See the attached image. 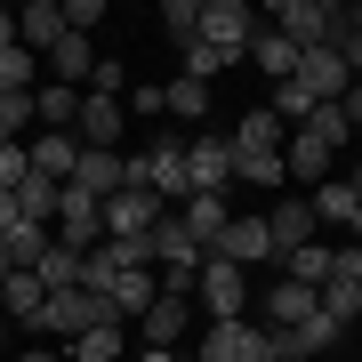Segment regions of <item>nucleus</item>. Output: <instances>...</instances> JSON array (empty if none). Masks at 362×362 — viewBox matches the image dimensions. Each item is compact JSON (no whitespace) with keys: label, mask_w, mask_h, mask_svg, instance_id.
<instances>
[{"label":"nucleus","mask_w":362,"mask_h":362,"mask_svg":"<svg viewBox=\"0 0 362 362\" xmlns=\"http://www.w3.org/2000/svg\"><path fill=\"white\" fill-rule=\"evenodd\" d=\"M194 362H282V330H266L258 314H242V322H202Z\"/></svg>","instance_id":"f257e3e1"},{"label":"nucleus","mask_w":362,"mask_h":362,"mask_svg":"<svg viewBox=\"0 0 362 362\" xmlns=\"http://www.w3.org/2000/svg\"><path fill=\"white\" fill-rule=\"evenodd\" d=\"M250 298H258V274H242V266H226V258H202V274H194L202 322H242Z\"/></svg>","instance_id":"f03ea898"},{"label":"nucleus","mask_w":362,"mask_h":362,"mask_svg":"<svg viewBox=\"0 0 362 362\" xmlns=\"http://www.w3.org/2000/svg\"><path fill=\"white\" fill-rule=\"evenodd\" d=\"M97 322H121V306H113V298H105V290H89V282H81V290H57L49 298V306H40V338H81V330H97Z\"/></svg>","instance_id":"7ed1b4c3"},{"label":"nucleus","mask_w":362,"mask_h":362,"mask_svg":"<svg viewBox=\"0 0 362 362\" xmlns=\"http://www.w3.org/2000/svg\"><path fill=\"white\" fill-rule=\"evenodd\" d=\"M137 161H145V194H153V202H169V209L194 202V177H185V137H177V129L145 137V145H137Z\"/></svg>","instance_id":"20e7f679"},{"label":"nucleus","mask_w":362,"mask_h":362,"mask_svg":"<svg viewBox=\"0 0 362 362\" xmlns=\"http://www.w3.org/2000/svg\"><path fill=\"white\" fill-rule=\"evenodd\" d=\"M266 25L290 49H330V33L346 25V8H330V0H282V8H266Z\"/></svg>","instance_id":"39448f33"},{"label":"nucleus","mask_w":362,"mask_h":362,"mask_svg":"<svg viewBox=\"0 0 362 362\" xmlns=\"http://www.w3.org/2000/svg\"><path fill=\"white\" fill-rule=\"evenodd\" d=\"M49 242H65V250L89 258V250L105 242V202L81 194V185H65V194H57V218H49Z\"/></svg>","instance_id":"423d86ee"},{"label":"nucleus","mask_w":362,"mask_h":362,"mask_svg":"<svg viewBox=\"0 0 362 362\" xmlns=\"http://www.w3.org/2000/svg\"><path fill=\"white\" fill-rule=\"evenodd\" d=\"M258 25H266V16L250 8V0H202V25H194V33L209 40V49H226V57H250Z\"/></svg>","instance_id":"0eeeda50"},{"label":"nucleus","mask_w":362,"mask_h":362,"mask_svg":"<svg viewBox=\"0 0 362 362\" xmlns=\"http://www.w3.org/2000/svg\"><path fill=\"white\" fill-rule=\"evenodd\" d=\"M161 218H169V202H153L145 185H129V194L105 202V242H153Z\"/></svg>","instance_id":"6e6552de"},{"label":"nucleus","mask_w":362,"mask_h":362,"mask_svg":"<svg viewBox=\"0 0 362 362\" xmlns=\"http://www.w3.org/2000/svg\"><path fill=\"white\" fill-rule=\"evenodd\" d=\"M250 306H258V322L266 330H298L306 322V314H322V290H306V282H282V274H274V282L250 298Z\"/></svg>","instance_id":"1a4fd4ad"},{"label":"nucleus","mask_w":362,"mask_h":362,"mask_svg":"<svg viewBox=\"0 0 362 362\" xmlns=\"http://www.w3.org/2000/svg\"><path fill=\"white\" fill-rule=\"evenodd\" d=\"M185 338H194V298H169L161 290L153 306L137 314V346H169V354H177Z\"/></svg>","instance_id":"9d476101"},{"label":"nucleus","mask_w":362,"mask_h":362,"mask_svg":"<svg viewBox=\"0 0 362 362\" xmlns=\"http://www.w3.org/2000/svg\"><path fill=\"white\" fill-rule=\"evenodd\" d=\"M121 129H129V105H121V97H89V89H81V121H73V137L89 145V153H121Z\"/></svg>","instance_id":"9b49d317"},{"label":"nucleus","mask_w":362,"mask_h":362,"mask_svg":"<svg viewBox=\"0 0 362 362\" xmlns=\"http://www.w3.org/2000/svg\"><path fill=\"white\" fill-rule=\"evenodd\" d=\"M185 177H194V194H226L233 185V137H185Z\"/></svg>","instance_id":"f8f14e48"},{"label":"nucleus","mask_w":362,"mask_h":362,"mask_svg":"<svg viewBox=\"0 0 362 362\" xmlns=\"http://www.w3.org/2000/svg\"><path fill=\"white\" fill-rule=\"evenodd\" d=\"M290 81H298V89H306L314 105H338V97H346V89H354V73H346V65H338V57H330V49H298V73H290Z\"/></svg>","instance_id":"ddd939ff"},{"label":"nucleus","mask_w":362,"mask_h":362,"mask_svg":"<svg viewBox=\"0 0 362 362\" xmlns=\"http://www.w3.org/2000/svg\"><path fill=\"white\" fill-rule=\"evenodd\" d=\"M209 258H226V266H242V274H258V266H274V242H266V218H233L226 233H218V250Z\"/></svg>","instance_id":"4468645a"},{"label":"nucleus","mask_w":362,"mask_h":362,"mask_svg":"<svg viewBox=\"0 0 362 362\" xmlns=\"http://www.w3.org/2000/svg\"><path fill=\"white\" fill-rule=\"evenodd\" d=\"M25 161H33V177H49V185H73L81 137H73V129H40V137H25Z\"/></svg>","instance_id":"2eb2a0df"},{"label":"nucleus","mask_w":362,"mask_h":362,"mask_svg":"<svg viewBox=\"0 0 362 362\" xmlns=\"http://www.w3.org/2000/svg\"><path fill=\"white\" fill-rule=\"evenodd\" d=\"M40 73H49L57 89H89V73H97V40H89V33H65L49 57H40Z\"/></svg>","instance_id":"dca6fc26"},{"label":"nucleus","mask_w":362,"mask_h":362,"mask_svg":"<svg viewBox=\"0 0 362 362\" xmlns=\"http://www.w3.org/2000/svg\"><path fill=\"white\" fill-rule=\"evenodd\" d=\"M266 218V242H274V258H290L298 242H314V209H306V194H282L274 209H258Z\"/></svg>","instance_id":"f3484780"},{"label":"nucleus","mask_w":362,"mask_h":362,"mask_svg":"<svg viewBox=\"0 0 362 362\" xmlns=\"http://www.w3.org/2000/svg\"><path fill=\"white\" fill-rule=\"evenodd\" d=\"M202 258H209V250L185 233V218H177V209H169V218L153 226V274H194Z\"/></svg>","instance_id":"a211bd4d"},{"label":"nucleus","mask_w":362,"mask_h":362,"mask_svg":"<svg viewBox=\"0 0 362 362\" xmlns=\"http://www.w3.org/2000/svg\"><path fill=\"white\" fill-rule=\"evenodd\" d=\"M73 185H81V194H97V202L129 194V153H89V145H81V161H73Z\"/></svg>","instance_id":"6ab92c4d"},{"label":"nucleus","mask_w":362,"mask_h":362,"mask_svg":"<svg viewBox=\"0 0 362 362\" xmlns=\"http://www.w3.org/2000/svg\"><path fill=\"white\" fill-rule=\"evenodd\" d=\"M330 346H346V330L330 314H306L298 330H282V362H330Z\"/></svg>","instance_id":"aec40b11"},{"label":"nucleus","mask_w":362,"mask_h":362,"mask_svg":"<svg viewBox=\"0 0 362 362\" xmlns=\"http://www.w3.org/2000/svg\"><path fill=\"white\" fill-rule=\"evenodd\" d=\"M40 306H49L40 274H33V266H8V282H0V314H8L16 330H33V322H40Z\"/></svg>","instance_id":"412c9836"},{"label":"nucleus","mask_w":362,"mask_h":362,"mask_svg":"<svg viewBox=\"0 0 362 362\" xmlns=\"http://www.w3.org/2000/svg\"><path fill=\"white\" fill-rule=\"evenodd\" d=\"M282 137H290V129L266 113V105H250V113L233 121V153H242V161H266V153H282Z\"/></svg>","instance_id":"4be33fe9"},{"label":"nucleus","mask_w":362,"mask_h":362,"mask_svg":"<svg viewBox=\"0 0 362 362\" xmlns=\"http://www.w3.org/2000/svg\"><path fill=\"white\" fill-rule=\"evenodd\" d=\"M306 209H314V233H330V226H354V218H362V202H354V185H346V177H322V185L306 194Z\"/></svg>","instance_id":"5701e85b"},{"label":"nucleus","mask_w":362,"mask_h":362,"mask_svg":"<svg viewBox=\"0 0 362 362\" xmlns=\"http://www.w3.org/2000/svg\"><path fill=\"white\" fill-rule=\"evenodd\" d=\"M65 362H129V322H97V330L65 338Z\"/></svg>","instance_id":"b1692460"},{"label":"nucleus","mask_w":362,"mask_h":362,"mask_svg":"<svg viewBox=\"0 0 362 362\" xmlns=\"http://www.w3.org/2000/svg\"><path fill=\"white\" fill-rule=\"evenodd\" d=\"M177 218H185V233H194L202 250H218V233L233 226V202L226 194H194V202H177Z\"/></svg>","instance_id":"393cba45"},{"label":"nucleus","mask_w":362,"mask_h":362,"mask_svg":"<svg viewBox=\"0 0 362 362\" xmlns=\"http://www.w3.org/2000/svg\"><path fill=\"white\" fill-rule=\"evenodd\" d=\"M16 40H25L33 57H49L57 40H65V8H57V0H33V8H16Z\"/></svg>","instance_id":"a878e982"},{"label":"nucleus","mask_w":362,"mask_h":362,"mask_svg":"<svg viewBox=\"0 0 362 362\" xmlns=\"http://www.w3.org/2000/svg\"><path fill=\"white\" fill-rule=\"evenodd\" d=\"M274 274H282V282H306V290H322V282H330V242H322V233H314V242H298L290 258H274Z\"/></svg>","instance_id":"bb28decb"},{"label":"nucleus","mask_w":362,"mask_h":362,"mask_svg":"<svg viewBox=\"0 0 362 362\" xmlns=\"http://www.w3.org/2000/svg\"><path fill=\"white\" fill-rule=\"evenodd\" d=\"M250 65H258V73L274 81V89H282V81L298 73V49H290V40L274 33V25H258V40H250Z\"/></svg>","instance_id":"cd10ccee"},{"label":"nucleus","mask_w":362,"mask_h":362,"mask_svg":"<svg viewBox=\"0 0 362 362\" xmlns=\"http://www.w3.org/2000/svg\"><path fill=\"white\" fill-rule=\"evenodd\" d=\"M33 121H40V129H73V121H81V89L40 81V89H33Z\"/></svg>","instance_id":"c85d7f7f"},{"label":"nucleus","mask_w":362,"mask_h":362,"mask_svg":"<svg viewBox=\"0 0 362 362\" xmlns=\"http://www.w3.org/2000/svg\"><path fill=\"white\" fill-rule=\"evenodd\" d=\"M33 274H40V290H49V298H57V290H81V250L49 242V250H40V266H33Z\"/></svg>","instance_id":"c756f323"},{"label":"nucleus","mask_w":362,"mask_h":362,"mask_svg":"<svg viewBox=\"0 0 362 362\" xmlns=\"http://www.w3.org/2000/svg\"><path fill=\"white\" fill-rule=\"evenodd\" d=\"M177 57H185V81H218V73H233L242 57H226V49H209V40L194 33V40H177Z\"/></svg>","instance_id":"7c9ffc66"},{"label":"nucleus","mask_w":362,"mask_h":362,"mask_svg":"<svg viewBox=\"0 0 362 362\" xmlns=\"http://www.w3.org/2000/svg\"><path fill=\"white\" fill-rule=\"evenodd\" d=\"M0 250H8V266H40V250H49V226H33V218H16L8 233H0Z\"/></svg>","instance_id":"2f4dec72"},{"label":"nucleus","mask_w":362,"mask_h":362,"mask_svg":"<svg viewBox=\"0 0 362 362\" xmlns=\"http://www.w3.org/2000/svg\"><path fill=\"white\" fill-rule=\"evenodd\" d=\"M0 89H40V57L25 49V40H8V49H0Z\"/></svg>","instance_id":"473e14b6"},{"label":"nucleus","mask_w":362,"mask_h":362,"mask_svg":"<svg viewBox=\"0 0 362 362\" xmlns=\"http://www.w3.org/2000/svg\"><path fill=\"white\" fill-rule=\"evenodd\" d=\"M57 194H65V185H49V177H25V185H16V218L49 226V218H57Z\"/></svg>","instance_id":"72a5a7b5"},{"label":"nucleus","mask_w":362,"mask_h":362,"mask_svg":"<svg viewBox=\"0 0 362 362\" xmlns=\"http://www.w3.org/2000/svg\"><path fill=\"white\" fill-rule=\"evenodd\" d=\"M161 97H169L177 121H202V113H209V81H185V73H177V81H161Z\"/></svg>","instance_id":"f704fd0d"},{"label":"nucleus","mask_w":362,"mask_h":362,"mask_svg":"<svg viewBox=\"0 0 362 362\" xmlns=\"http://www.w3.org/2000/svg\"><path fill=\"white\" fill-rule=\"evenodd\" d=\"M322 314H330L338 330H354V322H362V290H346V282H322Z\"/></svg>","instance_id":"c9c22d12"},{"label":"nucleus","mask_w":362,"mask_h":362,"mask_svg":"<svg viewBox=\"0 0 362 362\" xmlns=\"http://www.w3.org/2000/svg\"><path fill=\"white\" fill-rule=\"evenodd\" d=\"M33 177V161H25V145L16 137H0V194H16V185Z\"/></svg>","instance_id":"e433bc0d"},{"label":"nucleus","mask_w":362,"mask_h":362,"mask_svg":"<svg viewBox=\"0 0 362 362\" xmlns=\"http://www.w3.org/2000/svg\"><path fill=\"white\" fill-rule=\"evenodd\" d=\"M194 25H202V0H169V8H161V33L169 40H194Z\"/></svg>","instance_id":"4c0bfd02"},{"label":"nucleus","mask_w":362,"mask_h":362,"mask_svg":"<svg viewBox=\"0 0 362 362\" xmlns=\"http://www.w3.org/2000/svg\"><path fill=\"white\" fill-rule=\"evenodd\" d=\"M89 97H129V73H121V57H97V73H89Z\"/></svg>","instance_id":"58836bf2"},{"label":"nucleus","mask_w":362,"mask_h":362,"mask_svg":"<svg viewBox=\"0 0 362 362\" xmlns=\"http://www.w3.org/2000/svg\"><path fill=\"white\" fill-rule=\"evenodd\" d=\"M330 282H346V290H362V242H346V250H330Z\"/></svg>","instance_id":"ea45409f"},{"label":"nucleus","mask_w":362,"mask_h":362,"mask_svg":"<svg viewBox=\"0 0 362 362\" xmlns=\"http://www.w3.org/2000/svg\"><path fill=\"white\" fill-rule=\"evenodd\" d=\"M65 8V33H89V25H105V0H57Z\"/></svg>","instance_id":"a19ab883"},{"label":"nucleus","mask_w":362,"mask_h":362,"mask_svg":"<svg viewBox=\"0 0 362 362\" xmlns=\"http://www.w3.org/2000/svg\"><path fill=\"white\" fill-rule=\"evenodd\" d=\"M121 105H129V113H169V97H161V81H137V89L121 97Z\"/></svg>","instance_id":"79ce46f5"},{"label":"nucleus","mask_w":362,"mask_h":362,"mask_svg":"<svg viewBox=\"0 0 362 362\" xmlns=\"http://www.w3.org/2000/svg\"><path fill=\"white\" fill-rule=\"evenodd\" d=\"M0 362H65L57 346H16V354H0Z\"/></svg>","instance_id":"37998d69"},{"label":"nucleus","mask_w":362,"mask_h":362,"mask_svg":"<svg viewBox=\"0 0 362 362\" xmlns=\"http://www.w3.org/2000/svg\"><path fill=\"white\" fill-rule=\"evenodd\" d=\"M129 362H177V354H169V346H137Z\"/></svg>","instance_id":"c03bdc74"},{"label":"nucleus","mask_w":362,"mask_h":362,"mask_svg":"<svg viewBox=\"0 0 362 362\" xmlns=\"http://www.w3.org/2000/svg\"><path fill=\"white\" fill-rule=\"evenodd\" d=\"M346 185H354V202H362V161H354V169H346Z\"/></svg>","instance_id":"a18cd8bd"},{"label":"nucleus","mask_w":362,"mask_h":362,"mask_svg":"<svg viewBox=\"0 0 362 362\" xmlns=\"http://www.w3.org/2000/svg\"><path fill=\"white\" fill-rule=\"evenodd\" d=\"M8 330H16V322H8V314H0V346H8Z\"/></svg>","instance_id":"49530a36"},{"label":"nucleus","mask_w":362,"mask_h":362,"mask_svg":"<svg viewBox=\"0 0 362 362\" xmlns=\"http://www.w3.org/2000/svg\"><path fill=\"white\" fill-rule=\"evenodd\" d=\"M0 282H8V250H0Z\"/></svg>","instance_id":"de8ad7c7"},{"label":"nucleus","mask_w":362,"mask_h":362,"mask_svg":"<svg viewBox=\"0 0 362 362\" xmlns=\"http://www.w3.org/2000/svg\"><path fill=\"white\" fill-rule=\"evenodd\" d=\"M346 16H354V25H362V8H346Z\"/></svg>","instance_id":"09e8293b"},{"label":"nucleus","mask_w":362,"mask_h":362,"mask_svg":"<svg viewBox=\"0 0 362 362\" xmlns=\"http://www.w3.org/2000/svg\"><path fill=\"white\" fill-rule=\"evenodd\" d=\"M177 362H194V354H177Z\"/></svg>","instance_id":"8fccbe9b"}]
</instances>
